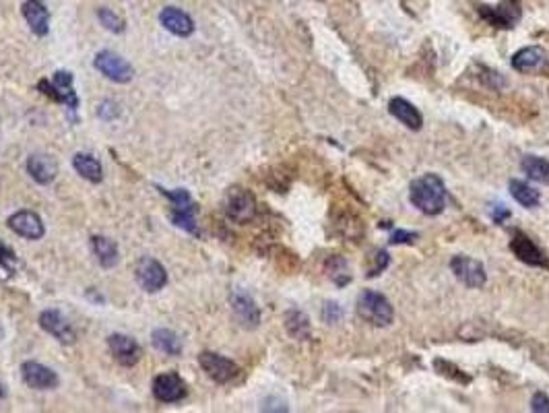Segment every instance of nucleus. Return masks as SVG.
<instances>
[{
	"instance_id": "423d86ee",
	"label": "nucleus",
	"mask_w": 549,
	"mask_h": 413,
	"mask_svg": "<svg viewBox=\"0 0 549 413\" xmlns=\"http://www.w3.org/2000/svg\"><path fill=\"white\" fill-rule=\"evenodd\" d=\"M198 364L207 372L209 378H213L219 384L231 382L240 374V368L235 362H231L229 358H224L219 354H213V352H203L198 356Z\"/></svg>"
},
{
	"instance_id": "7c9ffc66",
	"label": "nucleus",
	"mask_w": 549,
	"mask_h": 413,
	"mask_svg": "<svg viewBox=\"0 0 549 413\" xmlns=\"http://www.w3.org/2000/svg\"><path fill=\"white\" fill-rule=\"evenodd\" d=\"M531 410L537 413H549V397L546 393H537L531 399Z\"/></svg>"
},
{
	"instance_id": "6ab92c4d",
	"label": "nucleus",
	"mask_w": 549,
	"mask_h": 413,
	"mask_svg": "<svg viewBox=\"0 0 549 413\" xmlns=\"http://www.w3.org/2000/svg\"><path fill=\"white\" fill-rule=\"evenodd\" d=\"M27 172L38 184H50L54 182V178L58 174V164L50 155L36 153L27 159Z\"/></svg>"
},
{
	"instance_id": "6e6552de",
	"label": "nucleus",
	"mask_w": 549,
	"mask_h": 413,
	"mask_svg": "<svg viewBox=\"0 0 549 413\" xmlns=\"http://www.w3.org/2000/svg\"><path fill=\"white\" fill-rule=\"evenodd\" d=\"M451 269H453V273H455L458 281H460L462 285L471 287V289L483 287L485 281H488L485 267H483L479 261L471 259V256H462V254L455 256V259L451 261Z\"/></svg>"
},
{
	"instance_id": "9d476101",
	"label": "nucleus",
	"mask_w": 549,
	"mask_h": 413,
	"mask_svg": "<svg viewBox=\"0 0 549 413\" xmlns=\"http://www.w3.org/2000/svg\"><path fill=\"white\" fill-rule=\"evenodd\" d=\"M229 304L235 314V319L242 322L246 328H256L261 322V310L254 302V298L242 289H233L229 294Z\"/></svg>"
},
{
	"instance_id": "a878e982",
	"label": "nucleus",
	"mask_w": 549,
	"mask_h": 413,
	"mask_svg": "<svg viewBox=\"0 0 549 413\" xmlns=\"http://www.w3.org/2000/svg\"><path fill=\"white\" fill-rule=\"evenodd\" d=\"M522 172L535 180V182L541 184H549V161L543 159V157H537V155H527L522 159Z\"/></svg>"
},
{
	"instance_id": "c756f323",
	"label": "nucleus",
	"mask_w": 549,
	"mask_h": 413,
	"mask_svg": "<svg viewBox=\"0 0 549 413\" xmlns=\"http://www.w3.org/2000/svg\"><path fill=\"white\" fill-rule=\"evenodd\" d=\"M322 319L328 322V324L339 322L343 319V308H341L339 304H335V302H326L324 308H322Z\"/></svg>"
},
{
	"instance_id": "a211bd4d",
	"label": "nucleus",
	"mask_w": 549,
	"mask_h": 413,
	"mask_svg": "<svg viewBox=\"0 0 549 413\" xmlns=\"http://www.w3.org/2000/svg\"><path fill=\"white\" fill-rule=\"evenodd\" d=\"M388 112L399 120L403 122L407 129L411 131H419L423 126V116L421 112L413 106L411 101H407L405 97H393L388 101Z\"/></svg>"
},
{
	"instance_id": "72a5a7b5",
	"label": "nucleus",
	"mask_w": 549,
	"mask_h": 413,
	"mask_svg": "<svg viewBox=\"0 0 549 413\" xmlns=\"http://www.w3.org/2000/svg\"><path fill=\"white\" fill-rule=\"evenodd\" d=\"M4 395H6V391H4V386L0 384V399H4Z\"/></svg>"
},
{
	"instance_id": "412c9836",
	"label": "nucleus",
	"mask_w": 549,
	"mask_h": 413,
	"mask_svg": "<svg viewBox=\"0 0 549 413\" xmlns=\"http://www.w3.org/2000/svg\"><path fill=\"white\" fill-rule=\"evenodd\" d=\"M92 250L103 269H112L118 263V246L105 236H93Z\"/></svg>"
},
{
	"instance_id": "0eeeda50",
	"label": "nucleus",
	"mask_w": 549,
	"mask_h": 413,
	"mask_svg": "<svg viewBox=\"0 0 549 413\" xmlns=\"http://www.w3.org/2000/svg\"><path fill=\"white\" fill-rule=\"evenodd\" d=\"M135 277H137L138 285L145 289V291H159L166 287L168 283V273L163 269V265L155 259H149V256H142L135 267Z\"/></svg>"
},
{
	"instance_id": "2eb2a0df",
	"label": "nucleus",
	"mask_w": 549,
	"mask_h": 413,
	"mask_svg": "<svg viewBox=\"0 0 549 413\" xmlns=\"http://www.w3.org/2000/svg\"><path fill=\"white\" fill-rule=\"evenodd\" d=\"M8 228L27 240H40L46 231L40 215L34 211H17L8 217Z\"/></svg>"
},
{
	"instance_id": "9b49d317",
	"label": "nucleus",
	"mask_w": 549,
	"mask_h": 413,
	"mask_svg": "<svg viewBox=\"0 0 549 413\" xmlns=\"http://www.w3.org/2000/svg\"><path fill=\"white\" fill-rule=\"evenodd\" d=\"M510 250L514 252V256L531 267H541V269H549V261L546 254L541 252V248L537 244H533L531 238H527L525 233L516 231L512 242H510Z\"/></svg>"
},
{
	"instance_id": "c85d7f7f",
	"label": "nucleus",
	"mask_w": 549,
	"mask_h": 413,
	"mask_svg": "<svg viewBox=\"0 0 549 413\" xmlns=\"http://www.w3.org/2000/svg\"><path fill=\"white\" fill-rule=\"evenodd\" d=\"M97 17L101 21V25L108 29V31H114V34H122L124 31V21L110 8H99L97 10Z\"/></svg>"
},
{
	"instance_id": "f03ea898",
	"label": "nucleus",
	"mask_w": 549,
	"mask_h": 413,
	"mask_svg": "<svg viewBox=\"0 0 549 413\" xmlns=\"http://www.w3.org/2000/svg\"><path fill=\"white\" fill-rule=\"evenodd\" d=\"M356 310H358L362 321L369 322L374 326H388L395 319V310H393V304L388 302V298L374 291V289H366V291L360 294Z\"/></svg>"
},
{
	"instance_id": "4468645a",
	"label": "nucleus",
	"mask_w": 549,
	"mask_h": 413,
	"mask_svg": "<svg viewBox=\"0 0 549 413\" xmlns=\"http://www.w3.org/2000/svg\"><path fill=\"white\" fill-rule=\"evenodd\" d=\"M40 326L46 331L47 335H52L56 341H60V343H64V345H73L75 339H77L71 322L66 321V319H64L58 310H54V308L44 310V312L40 314Z\"/></svg>"
},
{
	"instance_id": "473e14b6",
	"label": "nucleus",
	"mask_w": 549,
	"mask_h": 413,
	"mask_svg": "<svg viewBox=\"0 0 549 413\" xmlns=\"http://www.w3.org/2000/svg\"><path fill=\"white\" fill-rule=\"evenodd\" d=\"M10 261H13V252L0 242V267H8Z\"/></svg>"
},
{
	"instance_id": "ddd939ff",
	"label": "nucleus",
	"mask_w": 549,
	"mask_h": 413,
	"mask_svg": "<svg viewBox=\"0 0 549 413\" xmlns=\"http://www.w3.org/2000/svg\"><path fill=\"white\" fill-rule=\"evenodd\" d=\"M108 347L114 356V360L122 366L131 368L137 364L140 360V347L138 343L129 337V335H122V333H114L108 337Z\"/></svg>"
},
{
	"instance_id": "2f4dec72",
	"label": "nucleus",
	"mask_w": 549,
	"mask_h": 413,
	"mask_svg": "<svg viewBox=\"0 0 549 413\" xmlns=\"http://www.w3.org/2000/svg\"><path fill=\"white\" fill-rule=\"evenodd\" d=\"M413 240H417V233H415V231L399 230L390 236V244H411Z\"/></svg>"
},
{
	"instance_id": "aec40b11",
	"label": "nucleus",
	"mask_w": 549,
	"mask_h": 413,
	"mask_svg": "<svg viewBox=\"0 0 549 413\" xmlns=\"http://www.w3.org/2000/svg\"><path fill=\"white\" fill-rule=\"evenodd\" d=\"M546 60H548V54L541 46L522 48L512 56V68H516L520 73H531V71L541 68L546 64Z\"/></svg>"
},
{
	"instance_id": "bb28decb",
	"label": "nucleus",
	"mask_w": 549,
	"mask_h": 413,
	"mask_svg": "<svg viewBox=\"0 0 549 413\" xmlns=\"http://www.w3.org/2000/svg\"><path fill=\"white\" fill-rule=\"evenodd\" d=\"M194 213H196L194 203L180 205V207H172V222H174V226H178V228H182V230L186 231H190V233H198L196 224H194Z\"/></svg>"
},
{
	"instance_id": "39448f33",
	"label": "nucleus",
	"mask_w": 549,
	"mask_h": 413,
	"mask_svg": "<svg viewBox=\"0 0 549 413\" xmlns=\"http://www.w3.org/2000/svg\"><path fill=\"white\" fill-rule=\"evenodd\" d=\"M226 213L235 224H248L256 215V201L252 192L244 188H233L226 201Z\"/></svg>"
},
{
	"instance_id": "393cba45",
	"label": "nucleus",
	"mask_w": 549,
	"mask_h": 413,
	"mask_svg": "<svg viewBox=\"0 0 549 413\" xmlns=\"http://www.w3.org/2000/svg\"><path fill=\"white\" fill-rule=\"evenodd\" d=\"M285 328H287V333L293 337V339H298V341H304V339H308L310 337V319L302 312V310H287L285 312Z\"/></svg>"
},
{
	"instance_id": "dca6fc26",
	"label": "nucleus",
	"mask_w": 549,
	"mask_h": 413,
	"mask_svg": "<svg viewBox=\"0 0 549 413\" xmlns=\"http://www.w3.org/2000/svg\"><path fill=\"white\" fill-rule=\"evenodd\" d=\"M21 10H23V17H25L27 25H29V29L36 36H40V38L47 36V31H50V13H47L46 4L42 0H25Z\"/></svg>"
},
{
	"instance_id": "f8f14e48",
	"label": "nucleus",
	"mask_w": 549,
	"mask_h": 413,
	"mask_svg": "<svg viewBox=\"0 0 549 413\" xmlns=\"http://www.w3.org/2000/svg\"><path fill=\"white\" fill-rule=\"evenodd\" d=\"M21 376L23 382L36 391H50L58 386V374L52 368L44 366L40 362H23L21 366Z\"/></svg>"
},
{
	"instance_id": "20e7f679",
	"label": "nucleus",
	"mask_w": 549,
	"mask_h": 413,
	"mask_svg": "<svg viewBox=\"0 0 549 413\" xmlns=\"http://www.w3.org/2000/svg\"><path fill=\"white\" fill-rule=\"evenodd\" d=\"M40 89L44 95L52 97L58 103L68 106L71 110H77V106H79V97L73 89V75L68 71L54 73L52 81H40Z\"/></svg>"
},
{
	"instance_id": "cd10ccee",
	"label": "nucleus",
	"mask_w": 549,
	"mask_h": 413,
	"mask_svg": "<svg viewBox=\"0 0 549 413\" xmlns=\"http://www.w3.org/2000/svg\"><path fill=\"white\" fill-rule=\"evenodd\" d=\"M326 275L330 277L337 285H345L349 281V273H347V263L341 256H332L326 263Z\"/></svg>"
},
{
	"instance_id": "1a4fd4ad",
	"label": "nucleus",
	"mask_w": 549,
	"mask_h": 413,
	"mask_svg": "<svg viewBox=\"0 0 549 413\" xmlns=\"http://www.w3.org/2000/svg\"><path fill=\"white\" fill-rule=\"evenodd\" d=\"M153 397L159 403H178L186 397V382L174 372H163L153 380Z\"/></svg>"
},
{
	"instance_id": "b1692460",
	"label": "nucleus",
	"mask_w": 549,
	"mask_h": 413,
	"mask_svg": "<svg viewBox=\"0 0 549 413\" xmlns=\"http://www.w3.org/2000/svg\"><path fill=\"white\" fill-rule=\"evenodd\" d=\"M510 194H512V198H514L520 207H525V209L539 207V203H541L539 190H535L531 184L522 182V180H512V182H510Z\"/></svg>"
},
{
	"instance_id": "5701e85b",
	"label": "nucleus",
	"mask_w": 549,
	"mask_h": 413,
	"mask_svg": "<svg viewBox=\"0 0 549 413\" xmlns=\"http://www.w3.org/2000/svg\"><path fill=\"white\" fill-rule=\"evenodd\" d=\"M73 168L77 170L79 176H83L85 180L97 184L103 180V170H101V164L89 155V153H77L73 157Z\"/></svg>"
},
{
	"instance_id": "7ed1b4c3",
	"label": "nucleus",
	"mask_w": 549,
	"mask_h": 413,
	"mask_svg": "<svg viewBox=\"0 0 549 413\" xmlns=\"http://www.w3.org/2000/svg\"><path fill=\"white\" fill-rule=\"evenodd\" d=\"M93 66L110 81L114 83H129L133 79V66L118 54L110 52V50H103L95 56L93 60Z\"/></svg>"
},
{
	"instance_id": "4be33fe9",
	"label": "nucleus",
	"mask_w": 549,
	"mask_h": 413,
	"mask_svg": "<svg viewBox=\"0 0 549 413\" xmlns=\"http://www.w3.org/2000/svg\"><path fill=\"white\" fill-rule=\"evenodd\" d=\"M151 343L157 352H161L166 356H180L182 354V343H180L178 335L170 328H155L151 333Z\"/></svg>"
},
{
	"instance_id": "f704fd0d",
	"label": "nucleus",
	"mask_w": 549,
	"mask_h": 413,
	"mask_svg": "<svg viewBox=\"0 0 549 413\" xmlns=\"http://www.w3.org/2000/svg\"><path fill=\"white\" fill-rule=\"evenodd\" d=\"M2 337H4V328H2V324H0V341H2Z\"/></svg>"
},
{
	"instance_id": "f257e3e1",
	"label": "nucleus",
	"mask_w": 549,
	"mask_h": 413,
	"mask_svg": "<svg viewBox=\"0 0 549 413\" xmlns=\"http://www.w3.org/2000/svg\"><path fill=\"white\" fill-rule=\"evenodd\" d=\"M411 203L425 215H440L446 207V186L440 176L423 174L409 186Z\"/></svg>"
},
{
	"instance_id": "f3484780",
	"label": "nucleus",
	"mask_w": 549,
	"mask_h": 413,
	"mask_svg": "<svg viewBox=\"0 0 549 413\" xmlns=\"http://www.w3.org/2000/svg\"><path fill=\"white\" fill-rule=\"evenodd\" d=\"M159 21H161V25H163L170 34H174V36H178V38H188V36L194 31L192 19H190L184 10L176 8V6H166V8L159 13Z\"/></svg>"
}]
</instances>
